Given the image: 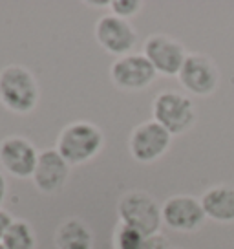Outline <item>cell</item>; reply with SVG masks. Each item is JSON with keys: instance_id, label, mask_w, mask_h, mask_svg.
<instances>
[{"instance_id": "6da1fadb", "label": "cell", "mask_w": 234, "mask_h": 249, "mask_svg": "<svg viewBox=\"0 0 234 249\" xmlns=\"http://www.w3.org/2000/svg\"><path fill=\"white\" fill-rule=\"evenodd\" d=\"M39 99V83L26 66L9 64L0 70V103L4 108L18 116H26L35 110Z\"/></svg>"}, {"instance_id": "7a4b0ae2", "label": "cell", "mask_w": 234, "mask_h": 249, "mask_svg": "<svg viewBox=\"0 0 234 249\" xmlns=\"http://www.w3.org/2000/svg\"><path fill=\"white\" fill-rule=\"evenodd\" d=\"M104 145L101 128L88 121H75L64 126L57 138V152L68 161V165H83L94 160Z\"/></svg>"}, {"instance_id": "3957f363", "label": "cell", "mask_w": 234, "mask_h": 249, "mask_svg": "<svg viewBox=\"0 0 234 249\" xmlns=\"http://www.w3.org/2000/svg\"><path fill=\"white\" fill-rule=\"evenodd\" d=\"M117 214L121 224L139 231L143 236L159 233L163 224L161 207L156 198L147 191H128L117 203Z\"/></svg>"}, {"instance_id": "277c9868", "label": "cell", "mask_w": 234, "mask_h": 249, "mask_svg": "<svg viewBox=\"0 0 234 249\" xmlns=\"http://www.w3.org/2000/svg\"><path fill=\"white\" fill-rule=\"evenodd\" d=\"M152 119L163 126L170 136L188 132L198 119L194 101L176 90H165L157 93L152 103Z\"/></svg>"}, {"instance_id": "5b68a950", "label": "cell", "mask_w": 234, "mask_h": 249, "mask_svg": "<svg viewBox=\"0 0 234 249\" xmlns=\"http://www.w3.org/2000/svg\"><path fill=\"white\" fill-rule=\"evenodd\" d=\"M180 85L196 97H207L219 85V70L211 57L203 53H188L180 73Z\"/></svg>"}, {"instance_id": "8992f818", "label": "cell", "mask_w": 234, "mask_h": 249, "mask_svg": "<svg viewBox=\"0 0 234 249\" xmlns=\"http://www.w3.org/2000/svg\"><path fill=\"white\" fill-rule=\"evenodd\" d=\"M157 71L143 53H128L117 57L110 66L112 83L125 92H137L149 88L154 83Z\"/></svg>"}, {"instance_id": "52a82bcc", "label": "cell", "mask_w": 234, "mask_h": 249, "mask_svg": "<svg viewBox=\"0 0 234 249\" xmlns=\"http://www.w3.org/2000/svg\"><path fill=\"white\" fill-rule=\"evenodd\" d=\"M172 136L154 119L137 124L130 134L128 148L135 161L154 163L170 148Z\"/></svg>"}, {"instance_id": "ba28073f", "label": "cell", "mask_w": 234, "mask_h": 249, "mask_svg": "<svg viewBox=\"0 0 234 249\" xmlns=\"http://www.w3.org/2000/svg\"><path fill=\"white\" fill-rule=\"evenodd\" d=\"M95 40L97 44L108 52L110 55L123 57V55L132 53L134 46L137 44V33L134 26L126 18L116 17L108 13L102 15L95 24Z\"/></svg>"}, {"instance_id": "9c48e42d", "label": "cell", "mask_w": 234, "mask_h": 249, "mask_svg": "<svg viewBox=\"0 0 234 249\" xmlns=\"http://www.w3.org/2000/svg\"><path fill=\"white\" fill-rule=\"evenodd\" d=\"M39 150L28 138L8 136L0 141V165L15 178H33Z\"/></svg>"}, {"instance_id": "30bf717a", "label": "cell", "mask_w": 234, "mask_h": 249, "mask_svg": "<svg viewBox=\"0 0 234 249\" xmlns=\"http://www.w3.org/2000/svg\"><path fill=\"white\" fill-rule=\"evenodd\" d=\"M143 55L149 59L157 73L167 77H178L188 53L181 42L168 35H150L145 40Z\"/></svg>"}, {"instance_id": "8fae6325", "label": "cell", "mask_w": 234, "mask_h": 249, "mask_svg": "<svg viewBox=\"0 0 234 249\" xmlns=\"http://www.w3.org/2000/svg\"><path fill=\"white\" fill-rule=\"evenodd\" d=\"M163 224L180 233H192L205 222V211L201 202L190 195H178L168 198L161 205Z\"/></svg>"}, {"instance_id": "7c38bea8", "label": "cell", "mask_w": 234, "mask_h": 249, "mask_svg": "<svg viewBox=\"0 0 234 249\" xmlns=\"http://www.w3.org/2000/svg\"><path fill=\"white\" fill-rule=\"evenodd\" d=\"M70 176V165L57 148H44L40 150L39 161L33 172V183L44 195H57L61 193Z\"/></svg>"}, {"instance_id": "4fadbf2b", "label": "cell", "mask_w": 234, "mask_h": 249, "mask_svg": "<svg viewBox=\"0 0 234 249\" xmlns=\"http://www.w3.org/2000/svg\"><path fill=\"white\" fill-rule=\"evenodd\" d=\"M205 216L219 222L231 224L234 222V187L233 185H214L207 189L200 198Z\"/></svg>"}, {"instance_id": "5bb4252c", "label": "cell", "mask_w": 234, "mask_h": 249, "mask_svg": "<svg viewBox=\"0 0 234 249\" xmlns=\"http://www.w3.org/2000/svg\"><path fill=\"white\" fill-rule=\"evenodd\" d=\"M57 249H94V233L81 218H68L55 231Z\"/></svg>"}, {"instance_id": "9a60e30c", "label": "cell", "mask_w": 234, "mask_h": 249, "mask_svg": "<svg viewBox=\"0 0 234 249\" xmlns=\"http://www.w3.org/2000/svg\"><path fill=\"white\" fill-rule=\"evenodd\" d=\"M4 249H37V236L26 220H15L2 240Z\"/></svg>"}, {"instance_id": "2e32d148", "label": "cell", "mask_w": 234, "mask_h": 249, "mask_svg": "<svg viewBox=\"0 0 234 249\" xmlns=\"http://www.w3.org/2000/svg\"><path fill=\"white\" fill-rule=\"evenodd\" d=\"M147 236H143L139 231H135L132 227L125 226L119 222V226L114 231V249H141L143 242Z\"/></svg>"}, {"instance_id": "e0dca14e", "label": "cell", "mask_w": 234, "mask_h": 249, "mask_svg": "<svg viewBox=\"0 0 234 249\" xmlns=\"http://www.w3.org/2000/svg\"><path fill=\"white\" fill-rule=\"evenodd\" d=\"M143 8V2L139 0H110V9L112 15L121 17V18H130V17L137 15Z\"/></svg>"}, {"instance_id": "ac0fdd59", "label": "cell", "mask_w": 234, "mask_h": 249, "mask_svg": "<svg viewBox=\"0 0 234 249\" xmlns=\"http://www.w3.org/2000/svg\"><path fill=\"white\" fill-rule=\"evenodd\" d=\"M141 249H168V242L161 233L152 234V236H147Z\"/></svg>"}, {"instance_id": "d6986e66", "label": "cell", "mask_w": 234, "mask_h": 249, "mask_svg": "<svg viewBox=\"0 0 234 249\" xmlns=\"http://www.w3.org/2000/svg\"><path fill=\"white\" fill-rule=\"evenodd\" d=\"M13 222H15V218L11 216V213H9V211L0 209V244H2L4 236H6V233H8V229L11 227Z\"/></svg>"}, {"instance_id": "ffe728a7", "label": "cell", "mask_w": 234, "mask_h": 249, "mask_svg": "<svg viewBox=\"0 0 234 249\" xmlns=\"http://www.w3.org/2000/svg\"><path fill=\"white\" fill-rule=\"evenodd\" d=\"M6 196H8V181H6V176L0 172V205L4 203Z\"/></svg>"}, {"instance_id": "44dd1931", "label": "cell", "mask_w": 234, "mask_h": 249, "mask_svg": "<svg viewBox=\"0 0 234 249\" xmlns=\"http://www.w3.org/2000/svg\"><path fill=\"white\" fill-rule=\"evenodd\" d=\"M0 249H4V248H2V244H0Z\"/></svg>"}]
</instances>
